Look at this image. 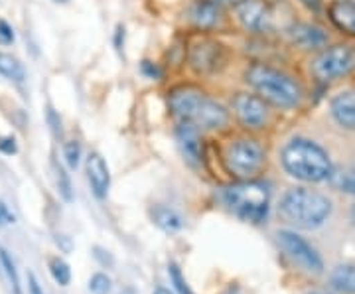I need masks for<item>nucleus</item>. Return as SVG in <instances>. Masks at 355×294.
Instances as JSON below:
<instances>
[{"mask_svg":"<svg viewBox=\"0 0 355 294\" xmlns=\"http://www.w3.org/2000/svg\"><path fill=\"white\" fill-rule=\"evenodd\" d=\"M328 182L334 190L355 196V168H342V170L334 168Z\"/></svg>","mask_w":355,"mask_h":294,"instance_id":"20","label":"nucleus"},{"mask_svg":"<svg viewBox=\"0 0 355 294\" xmlns=\"http://www.w3.org/2000/svg\"><path fill=\"white\" fill-rule=\"evenodd\" d=\"M280 218L300 230H316L331 216L328 196L310 188H292L282 196L279 205Z\"/></svg>","mask_w":355,"mask_h":294,"instance_id":"3","label":"nucleus"},{"mask_svg":"<svg viewBox=\"0 0 355 294\" xmlns=\"http://www.w3.org/2000/svg\"><path fill=\"white\" fill-rule=\"evenodd\" d=\"M0 153L6 154V156H12L18 153V144L14 137H0Z\"/></svg>","mask_w":355,"mask_h":294,"instance_id":"28","label":"nucleus"},{"mask_svg":"<svg viewBox=\"0 0 355 294\" xmlns=\"http://www.w3.org/2000/svg\"><path fill=\"white\" fill-rule=\"evenodd\" d=\"M221 200L235 218L247 223H263L270 207V192L265 184L253 180H239L223 188Z\"/></svg>","mask_w":355,"mask_h":294,"instance_id":"4","label":"nucleus"},{"mask_svg":"<svg viewBox=\"0 0 355 294\" xmlns=\"http://www.w3.org/2000/svg\"><path fill=\"white\" fill-rule=\"evenodd\" d=\"M150 216H153L154 223L162 231H166V233H176V231L184 227V218L178 214L176 209H172L168 205H154Z\"/></svg>","mask_w":355,"mask_h":294,"instance_id":"18","label":"nucleus"},{"mask_svg":"<svg viewBox=\"0 0 355 294\" xmlns=\"http://www.w3.org/2000/svg\"><path fill=\"white\" fill-rule=\"evenodd\" d=\"M64 156L65 162L69 168L79 166V160H81V146L77 141H69L64 144Z\"/></svg>","mask_w":355,"mask_h":294,"instance_id":"26","label":"nucleus"},{"mask_svg":"<svg viewBox=\"0 0 355 294\" xmlns=\"http://www.w3.org/2000/svg\"><path fill=\"white\" fill-rule=\"evenodd\" d=\"M28 291H30V294H46L44 293V288L40 286L38 279L30 273V277H28Z\"/></svg>","mask_w":355,"mask_h":294,"instance_id":"33","label":"nucleus"},{"mask_svg":"<svg viewBox=\"0 0 355 294\" xmlns=\"http://www.w3.org/2000/svg\"><path fill=\"white\" fill-rule=\"evenodd\" d=\"M119 294H137V291H135L132 286H127V288H123Z\"/></svg>","mask_w":355,"mask_h":294,"instance_id":"36","label":"nucleus"},{"mask_svg":"<svg viewBox=\"0 0 355 294\" xmlns=\"http://www.w3.org/2000/svg\"><path fill=\"white\" fill-rule=\"evenodd\" d=\"M89 293L91 294H109L111 293V279L103 273H95L89 281Z\"/></svg>","mask_w":355,"mask_h":294,"instance_id":"25","label":"nucleus"},{"mask_svg":"<svg viewBox=\"0 0 355 294\" xmlns=\"http://www.w3.org/2000/svg\"><path fill=\"white\" fill-rule=\"evenodd\" d=\"M190 67L200 76H209L219 71L227 62V50L223 44L214 40L202 38L193 42L188 51Z\"/></svg>","mask_w":355,"mask_h":294,"instance_id":"8","label":"nucleus"},{"mask_svg":"<svg viewBox=\"0 0 355 294\" xmlns=\"http://www.w3.org/2000/svg\"><path fill=\"white\" fill-rule=\"evenodd\" d=\"M352 221H354V225H355V205H354V209H352Z\"/></svg>","mask_w":355,"mask_h":294,"instance_id":"38","label":"nucleus"},{"mask_svg":"<svg viewBox=\"0 0 355 294\" xmlns=\"http://www.w3.org/2000/svg\"><path fill=\"white\" fill-rule=\"evenodd\" d=\"M170 279H172V284H174L178 294H193V291L188 286V282L182 277V273L176 265H170Z\"/></svg>","mask_w":355,"mask_h":294,"instance_id":"27","label":"nucleus"},{"mask_svg":"<svg viewBox=\"0 0 355 294\" xmlns=\"http://www.w3.org/2000/svg\"><path fill=\"white\" fill-rule=\"evenodd\" d=\"M279 243L282 251L288 255L294 265H298L300 269L312 275H320L324 270V261L318 255V251L302 239L300 235H296L294 231H279Z\"/></svg>","mask_w":355,"mask_h":294,"instance_id":"7","label":"nucleus"},{"mask_svg":"<svg viewBox=\"0 0 355 294\" xmlns=\"http://www.w3.org/2000/svg\"><path fill=\"white\" fill-rule=\"evenodd\" d=\"M0 42L2 44H12L14 42L12 26L8 24L6 20H2V18H0Z\"/></svg>","mask_w":355,"mask_h":294,"instance_id":"30","label":"nucleus"},{"mask_svg":"<svg viewBox=\"0 0 355 294\" xmlns=\"http://www.w3.org/2000/svg\"><path fill=\"white\" fill-rule=\"evenodd\" d=\"M300 2L312 12H320L322 10V0H300Z\"/></svg>","mask_w":355,"mask_h":294,"instance_id":"34","label":"nucleus"},{"mask_svg":"<svg viewBox=\"0 0 355 294\" xmlns=\"http://www.w3.org/2000/svg\"><path fill=\"white\" fill-rule=\"evenodd\" d=\"M207 95L203 91L196 89V87H178L170 93L168 97V105H170V111L180 119V121H186V123H196V119L200 116L202 109L207 103Z\"/></svg>","mask_w":355,"mask_h":294,"instance_id":"9","label":"nucleus"},{"mask_svg":"<svg viewBox=\"0 0 355 294\" xmlns=\"http://www.w3.org/2000/svg\"><path fill=\"white\" fill-rule=\"evenodd\" d=\"M188 14L190 22L198 30H211L221 18V8L216 0H193Z\"/></svg>","mask_w":355,"mask_h":294,"instance_id":"16","label":"nucleus"},{"mask_svg":"<svg viewBox=\"0 0 355 294\" xmlns=\"http://www.w3.org/2000/svg\"><path fill=\"white\" fill-rule=\"evenodd\" d=\"M331 24L347 36H355V2L354 0H331L328 6Z\"/></svg>","mask_w":355,"mask_h":294,"instance_id":"17","label":"nucleus"},{"mask_svg":"<svg viewBox=\"0 0 355 294\" xmlns=\"http://www.w3.org/2000/svg\"><path fill=\"white\" fill-rule=\"evenodd\" d=\"M48 123L51 125V130L55 132V135H60L62 132V121H60V116L55 115L53 111H48Z\"/></svg>","mask_w":355,"mask_h":294,"instance_id":"32","label":"nucleus"},{"mask_svg":"<svg viewBox=\"0 0 355 294\" xmlns=\"http://www.w3.org/2000/svg\"><path fill=\"white\" fill-rule=\"evenodd\" d=\"M0 267L4 269V275L10 282V288H12L14 294H24L22 293V284H20V279H18V270H16V265H14V259L10 257V253L6 249H0Z\"/></svg>","mask_w":355,"mask_h":294,"instance_id":"22","label":"nucleus"},{"mask_svg":"<svg viewBox=\"0 0 355 294\" xmlns=\"http://www.w3.org/2000/svg\"><path fill=\"white\" fill-rule=\"evenodd\" d=\"M288 38L302 50H324L328 44V34L314 24L298 22L288 28Z\"/></svg>","mask_w":355,"mask_h":294,"instance_id":"14","label":"nucleus"},{"mask_svg":"<svg viewBox=\"0 0 355 294\" xmlns=\"http://www.w3.org/2000/svg\"><path fill=\"white\" fill-rule=\"evenodd\" d=\"M114 48L121 53L125 48V26H116V32H114Z\"/></svg>","mask_w":355,"mask_h":294,"instance_id":"31","label":"nucleus"},{"mask_svg":"<svg viewBox=\"0 0 355 294\" xmlns=\"http://www.w3.org/2000/svg\"><path fill=\"white\" fill-rule=\"evenodd\" d=\"M154 294H172V293H170L168 288H162V286H160V288H156V291H154Z\"/></svg>","mask_w":355,"mask_h":294,"instance_id":"37","label":"nucleus"},{"mask_svg":"<svg viewBox=\"0 0 355 294\" xmlns=\"http://www.w3.org/2000/svg\"><path fill=\"white\" fill-rule=\"evenodd\" d=\"M217 4H229V6H239L245 0H216Z\"/></svg>","mask_w":355,"mask_h":294,"instance_id":"35","label":"nucleus"},{"mask_svg":"<svg viewBox=\"0 0 355 294\" xmlns=\"http://www.w3.org/2000/svg\"><path fill=\"white\" fill-rule=\"evenodd\" d=\"M178 146L184 154L186 162L190 166L198 168L203 162V142H202V130L196 127L193 123L180 121L176 128Z\"/></svg>","mask_w":355,"mask_h":294,"instance_id":"11","label":"nucleus"},{"mask_svg":"<svg viewBox=\"0 0 355 294\" xmlns=\"http://www.w3.org/2000/svg\"><path fill=\"white\" fill-rule=\"evenodd\" d=\"M50 273L51 277H53V281L58 282V284H62V286H67L69 281H71V269H69V265L65 263L64 259H60V257H55V259L50 261Z\"/></svg>","mask_w":355,"mask_h":294,"instance_id":"24","label":"nucleus"},{"mask_svg":"<svg viewBox=\"0 0 355 294\" xmlns=\"http://www.w3.org/2000/svg\"><path fill=\"white\" fill-rule=\"evenodd\" d=\"M140 71L148 77V79H158V77L162 76L160 67H158L156 64H153V62H148V60H144V62L140 64Z\"/></svg>","mask_w":355,"mask_h":294,"instance_id":"29","label":"nucleus"},{"mask_svg":"<svg viewBox=\"0 0 355 294\" xmlns=\"http://www.w3.org/2000/svg\"><path fill=\"white\" fill-rule=\"evenodd\" d=\"M0 76H4L10 81H16V83H22L26 77L24 65L20 64L10 53L0 51Z\"/></svg>","mask_w":355,"mask_h":294,"instance_id":"21","label":"nucleus"},{"mask_svg":"<svg viewBox=\"0 0 355 294\" xmlns=\"http://www.w3.org/2000/svg\"><path fill=\"white\" fill-rule=\"evenodd\" d=\"M85 172H87L89 186H91L93 196L97 200H105L109 193V188H111V174H109V166L101 154H89L87 162H85Z\"/></svg>","mask_w":355,"mask_h":294,"instance_id":"12","label":"nucleus"},{"mask_svg":"<svg viewBox=\"0 0 355 294\" xmlns=\"http://www.w3.org/2000/svg\"><path fill=\"white\" fill-rule=\"evenodd\" d=\"M312 74L320 81H336L349 76L355 69V50L345 44H336L330 48L318 51V55L310 65Z\"/></svg>","mask_w":355,"mask_h":294,"instance_id":"6","label":"nucleus"},{"mask_svg":"<svg viewBox=\"0 0 355 294\" xmlns=\"http://www.w3.org/2000/svg\"><path fill=\"white\" fill-rule=\"evenodd\" d=\"M233 111L241 121L243 127L251 128V130L263 128L268 121L266 101L254 93H237L233 97Z\"/></svg>","mask_w":355,"mask_h":294,"instance_id":"10","label":"nucleus"},{"mask_svg":"<svg viewBox=\"0 0 355 294\" xmlns=\"http://www.w3.org/2000/svg\"><path fill=\"white\" fill-rule=\"evenodd\" d=\"M223 162L229 174L241 180H249L265 164V150L254 139H237L227 144Z\"/></svg>","mask_w":355,"mask_h":294,"instance_id":"5","label":"nucleus"},{"mask_svg":"<svg viewBox=\"0 0 355 294\" xmlns=\"http://www.w3.org/2000/svg\"><path fill=\"white\" fill-rule=\"evenodd\" d=\"M280 162L286 174L300 182H328L334 172L330 154L326 153L318 142L308 139H292L284 144L280 153Z\"/></svg>","mask_w":355,"mask_h":294,"instance_id":"1","label":"nucleus"},{"mask_svg":"<svg viewBox=\"0 0 355 294\" xmlns=\"http://www.w3.org/2000/svg\"><path fill=\"white\" fill-rule=\"evenodd\" d=\"M55 2H65V0H55Z\"/></svg>","mask_w":355,"mask_h":294,"instance_id":"39","label":"nucleus"},{"mask_svg":"<svg viewBox=\"0 0 355 294\" xmlns=\"http://www.w3.org/2000/svg\"><path fill=\"white\" fill-rule=\"evenodd\" d=\"M312 294H322V293H312Z\"/></svg>","mask_w":355,"mask_h":294,"instance_id":"40","label":"nucleus"},{"mask_svg":"<svg viewBox=\"0 0 355 294\" xmlns=\"http://www.w3.org/2000/svg\"><path fill=\"white\" fill-rule=\"evenodd\" d=\"M247 83L259 97L279 109H294L302 101L300 83L288 74L266 64H253L245 74Z\"/></svg>","mask_w":355,"mask_h":294,"instance_id":"2","label":"nucleus"},{"mask_svg":"<svg viewBox=\"0 0 355 294\" xmlns=\"http://www.w3.org/2000/svg\"><path fill=\"white\" fill-rule=\"evenodd\" d=\"M237 16L249 32H265L270 24V12L263 0H245L237 6Z\"/></svg>","mask_w":355,"mask_h":294,"instance_id":"13","label":"nucleus"},{"mask_svg":"<svg viewBox=\"0 0 355 294\" xmlns=\"http://www.w3.org/2000/svg\"><path fill=\"white\" fill-rule=\"evenodd\" d=\"M331 288L338 293H355V267L354 265H342L331 273Z\"/></svg>","mask_w":355,"mask_h":294,"instance_id":"19","label":"nucleus"},{"mask_svg":"<svg viewBox=\"0 0 355 294\" xmlns=\"http://www.w3.org/2000/svg\"><path fill=\"white\" fill-rule=\"evenodd\" d=\"M330 113L340 127L355 132V91L345 89L334 95L330 101Z\"/></svg>","mask_w":355,"mask_h":294,"instance_id":"15","label":"nucleus"},{"mask_svg":"<svg viewBox=\"0 0 355 294\" xmlns=\"http://www.w3.org/2000/svg\"><path fill=\"white\" fill-rule=\"evenodd\" d=\"M53 176H55L58 192L64 198V202H73V186H71L69 174L60 164H53Z\"/></svg>","mask_w":355,"mask_h":294,"instance_id":"23","label":"nucleus"}]
</instances>
